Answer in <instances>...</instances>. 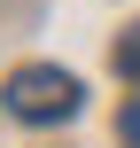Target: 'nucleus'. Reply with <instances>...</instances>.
<instances>
[{
	"label": "nucleus",
	"mask_w": 140,
	"mask_h": 148,
	"mask_svg": "<svg viewBox=\"0 0 140 148\" xmlns=\"http://www.w3.org/2000/svg\"><path fill=\"white\" fill-rule=\"evenodd\" d=\"M0 101H8V117H23V125H62V117L78 109V78L55 70V62H23V70H8Z\"/></svg>",
	"instance_id": "f257e3e1"
},
{
	"label": "nucleus",
	"mask_w": 140,
	"mask_h": 148,
	"mask_svg": "<svg viewBox=\"0 0 140 148\" xmlns=\"http://www.w3.org/2000/svg\"><path fill=\"white\" fill-rule=\"evenodd\" d=\"M117 70H125V78H140V23L117 39Z\"/></svg>",
	"instance_id": "f03ea898"
},
{
	"label": "nucleus",
	"mask_w": 140,
	"mask_h": 148,
	"mask_svg": "<svg viewBox=\"0 0 140 148\" xmlns=\"http://www.w3.org/2000/svg\"><path fill=\"white\" fill-rule=\"evenodd\" d=\"M117 133H125V140L140 148V101H125V117H117Z\"/></svg>",
	"instance_id": "7ed1b4c3"
}]
</instances>
